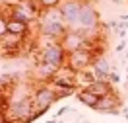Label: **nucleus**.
I'll list each match as a JSON object with an SVG mask.
<instances>
[{
    "label": "nucleus",
    "mask_w": 128,
    "mask_h": 123,
    "mask_svg": "<svg viewBox=\"0 0 128 123\" xmlns=\"http://www.w3.org/2000/svg\"><path fill=\"white\" fill-rule=\"evenodd\" d=\"M56 102H60V100L50 84H33V117L35 119L43 117L48 111V107Z\"/></svg>",
    "instance_id": "f257e3e1"
},
{
    "label": "nucleus",
    "mask_w": 128,
    "mask_h": 123,
    "mask_svg": "<svg viewBox=\"0 0 128 123\" xmlns=\"http://www.w3.org/2000/svg\"><path fill=\"white\" fill-rule=\"evenodd\" d=\"M103 24H101V14L99 10L95 8V0H84L82 4V10H80V18H78V24L76 31H82V33H91V31H97L101 29Z\"/></svg>",
    "instance_id": "f03ea898"
},
{
    "label": "nucleus",
    "mask_w": 128,
    "mask_h": 123,
    "mask_svg": "<svg viewBox=\"0 0 128 123\" xmlns=\"http://www.w3.org/2000/svg\"><path fill=\"white\" fill-rule=\"evenodd\" d=\"M66 57H68V53L64 51L60 41L47 39L41 45V61L43 63H48V65L56 66V68H62V66H66Z\"/></svg>",
    "instance_id": "7ed1b4c3"
},
{
    "label": "nucleus",
    "mask_w": 128,
    "mask_h": 123,
    "mask_svg": "<svg viewBox=\"0 0 128 123\" xmlns=\"http://www.w3.org/2000/svg\"><path fill=\"white\" fill-rule=\"evenodd\" d=\"M97 59H99V57H97L93 51L78 49V51H74V53H70V55L66 57V66H68L70 70H74V72H80V70H88V68H91Z\"/></svg>",
    "instance_id": "20e7f679"
},
{
    "label": "nucleus",
    "mask_w": 128,
    "mask_h": 123,
    "mask_svg": "<svg viewBox=\"0 0 128 123\" xmlns=\"http://www.w3.org/2000/svg\"><path fill=\"white\" fill-rule=\"evenodd\" d=\"M120 109H122V96H120L116 88L112 92H109L107 96L99 98L95 106V111L99 113H111V115H120Z\"/></svg>",
    "instance_id": "39448f33"
},
{
    "label": "nucleus",
    "mask_w": 128,
    "mask_h": 123,
    "mask_svg": "<svg viewBox=\"0 0 128 123\" xmlns=\"http://www.w3.org/2000/svg\"><path fill=\"white\" fill-rule=\"evenodd\" d=\"M82 4H84V0H62V4L58 6V10H60V14H62V18H64V22L68 25V29L76 27L78 18H80Z\"/></svg>",
    "instance_id": "423d86ee"
},
{
    "label": "nucleus",
    "mask_w": 128,
    "mask_h": 123,
    "mask_svg": "<svg viewBox=\"0 0 128 123\" xmlns=\"http://www.w3.org/2000/svg\"><path fill=\"white\" fill-rule=\"evenodd\" d=\"M86 43H88V35L82 31H76V29H68L66 35L60 39V45L64 47V51L68 55L74 53V51H78V49H84Z\"/></svg>",
    "instance_id": "0eeeda50"
},
{
    "label": "nucleus",
    "mask_w": 128,
    "mask_h": 123,
    "mask_svg": "<svg viewBox=\"0 0 128 123\" xmlns=\"http://www.w3.org/2000/svg\"><path fill=\"white\" fill-rule=\"evenodd\" d=\"M91 70L95 72V76H97V80H109V74H111V65H109V61L105 57H99L93 63V66H91Z\"/></svg>",
    "instance_id": "6e6552de"
},
{
    "label": "nucleus",
    "mask_w": 128,
    "mask_h": 123,
    "mask_svg": "<svg viewBox=\"0 0 128 123\" xmlns=\"http://www.w3.org/2000/svg\"><path fill=\"white\" fill-rule=\"evenodd\" d=\"M88 90L91 92V94H95L97 98H103V96H107L109 92L114 90V86H112L109 80H95L91 86H88Z\"/></svg>",
    "instance_id": "1a4fd4ad"
},
{
    "label": "nucleus",
    "mask_w": 128,
    "mask_h": 123,
    "mask_svg": "<svg viewBox=\"0 0 128 123\" xmlns=\"http://www.w3.org/2000/svg\"><path fill=\"white\" fill-rule=\"evenodd\" d=\"M95 80H97V76H95V72H93L91 68L76 72V86H78V90H82V88H88V86H91V84H93Z\"/></svg>",
    "instance_id": "9d476101"
},
{
    "label": "nucleus",
    "mask_w": 128,
    "mask_h": 123,
    "mask_svg": "<svg viewBox=\"0 0 128 123\" xmlns=\"http://www.w3.org/2000/svg\"><path fill=\"white\" fill-rule=\"evenodd\" d=\"M76 98L80 100V104L88 106L89 109H95L97 102H99V98H97L95 94H91L88 88H82V90H78V92H76Z\"/></svg>",
    "instance_id": "9b49d317"
},
{
    "label": "nucleus",
    "mask_w": 128,
    "mask_h": 123,
    "mask_svg": "<svg viewBox=\"0 0 128 123\" xmlns=\"http://www.w3.org/2000/svg\"><path fill=\"white\" fill-rule=\"evenodd\" d=\"M37 4H39L41 12H45V10H52V8H58V6L62 4V0H37Z\"/></svg>",
    "instance_id": "f8f14e48"
},
{
    "label": "nucleus",
    "mask_w": 128,
    "mask_h": 123,
    "mask_svg": "<svg viewBox=\"0 0 128 123\" xmlns=\"http://www.w3.org/2000/svg\"><path fill=\"white\" fill-rule=\"evenodd\" d=\"M8 107H10V96H6V94H2V92H0V117H4V115H6Z\"/></svg>",
    "instance_id": "ddd939ff"
},
{
    "label": "nucleus",
    "mask_w": 128,
    "mask_h": 123,
    "mask_svg": "<svg viewBox=\"0 0 128 123\" xmlns=\"http://www.w3.org/2000/svg\"><path fill=\"white\" fill-rule=\"evenodd\" d=\"M6 33H8V20L4 16H0V39H2Z\"/></svg>",
    "instance_id": "4468645a"
},
{
    "label": "nucleus",
    "mask_w": 128,
    "mask_h": 123,
    "mask_svg": "<svg viewBox=\"0 0 128 123\" xmlns=\"http://www.w3.org/2000/svg\"><path fill=\"white\" fill-rule=\"evenodd\" d=\"M109 82H111L112 86H114V84H118V82H120V74L114 72V70H111V74H109Z\"/></svg>",
    "instance_id": "2eb2a0df"
},
{
    "label": "nucleus",
    "mask_w": 128,
    "mask_h": 123,
    "mask_svg": "<svg viewBox=\"0 0 128 123\" xmlns=\"http://www.w3.org/2000/svg\"><path fill=\"white\" fill-rule=\"evenodd\" d=\"M126 45H128V43H126V41H124V39H122V41H120V43H118V45H116V53H122V51L126 49Z\"/></svg>",
    "instance_id": "dca6fc26"
},
{
    "label": "nucleus",
    "mask_w": 128,
    "mask_h": 123,
    "mask_svg": "<svg viewBox=\"0 0 128 123\" xmlns=\"http://www.w3.org/2000/svg\"><path fill=\"white\" fill-rule=\"evenodd\" d=\"M0 123H10V121L6 119V117H0Z\"/></svg>",
    "instance_id": "f3484780"
},
{
    "label": "nucleus",
    "mask_w": 128,
    "mask_h": 123,
    "mask_svg": "<svg viewBox=\"0 0 128 123\" xmlns=\"http://www.w3.org/2000/svg\"><path fill=\"white\" fill-rule=\"evenodd\" d=\"M47 123H60L58 119H50V121H47Z\"/></svg>",
    "instance_id": "a211bd4d"
},
{
    "label": "nucleus",
    "mask_w": 128,
    "mask_h": 123,
    "mask_svg": "<svg viewBox=\"0 0 128 123\" xmlns=\"http://www.w3.org/2000/svg\"><path fill=\"white\" fill-rule=\"evenodd\" d=\"M124 117H126V121H128V111H124Z\"/></svg>",
    "instance_id": "6ab92c4d"
},
{
    "label": "nucleus",
    "mask_w": 128,
    "mask_h": 123,
    "mask_svg": "<svg viewBox=\"0 0 128 123\" xmlns=\"http://www.w3.org/2000/svg\"><path fill=\"white\" fill-rule=\"evenodd\" d=\"M124 61H128V51H126V55H124Z\"/></svg>",
    "instance_id": "aec40b11"
}]
</instances>
